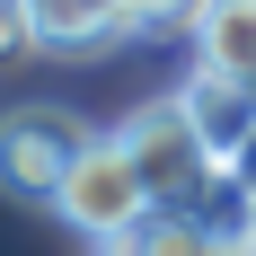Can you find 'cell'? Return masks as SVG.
<instances>
[{"instance_id":"obj_5","label":"cell","mask_w":256,"mask_h":256,"mask_svg":"<svg viewBox=\"0 0 256 256\" xmlns=\"http://www.w3.org/2000/svg\"><path fill=\"white\" fill-rule=\"evenodd\" d=\"M177 98H186V115H194V132L212 142V159L230 168V159H238V142L256 132V80H238V71H212V62H194V71L177 80Z\"/></svg>"},{"instance_id":"obj_7","label":"cell","mask_w":256,"mask_h":256,"mask_svg":"<svg viewBox=\"0 0 256 256\" xmlns=\"http://www.w3.org/2000/svg\"><path fill=\"white\" fill-rule=\"evenodd\" d=\"M186 44H194V62H212V71L256 80V0H204V9L186 18Z\"/></svg>"},{"instance_id":"obj_3","label":"cell","mask_w":256,"mask_h":256,"mask_svg":"<svg viewBox=\"0 0 256 256\" xmlns=\"http://www.w3.org/2000/svg\"><path fill=\"white\" fill-rule=\"evenodd\" d=\"M53 212H62V221L88 238V248H106V238H124L132 221L150 212V186H142V168H132L124 142H115V132H98V142L71 159V177H62Z\"/></svg>"},{"instance_id":"obj_1","label":"cell","mask_w":256,"mask_h":256,"mask_svg":"<svg viewBox=\"0 0 256 256\" xmlns=\"http://www.w3.org/2000/svg\"><path fill=\"white\" fill-rule=\"evenodd\" d=\"M115 142L132 150V168H142V186H150V204L204 212L212 194H230V168L212 159V142L194 132V115H186L177 88H168V98H142L124 124H115Z\"/></svg>"},{"instance_id":"obj_2","label":"cell","mask_w":256,"mask_h":256,"mask_svg":"<svg viewBox=\"0 0 256 256\" xmlns=\"http://www.w3.org/2000/svg\"><path fill=\"white\" fill-rule=\"evenodd\" d=\"M98 132L80 124L71 106H9L0 115V194H18V204H44L62 194V177H71V159L88 150Z\"/></svg>"},{"instance_id":"obj_10","label":"cell","mask_w":256,"mask_h":256,"mask_svg":"<svg viewBox=\"0 0 256 256\" xmlns=\"http://www.w3.org/2000/svg\"><path fill=\"white\" fill-rule=\"evenodd\" d=\"M230 194H238V204H256V132L238 142V159H230Z\"/></svg>"},{"instance_id":"obj_9","label":"cell","mask_w":256,"mask_h":256,"mask_svg":"<svg viewBox=\"0 0 256 256\" xmlns=\"http://www.w3.org/2000/svg\"><path fill=\"white\" fill-rule=\"evenodd\" d=\"M194 9H204V0H132V26H142V36H186Z\"/></svg>"},{"instance_id":"obj_8","label":"cell","mask_w":256,"mask_h":256,"mask_svg":"<svg viewBox=\"0 0 256 256\" xmlns=\"http://www.w3.org/2000/svg\"><path fill=\"white\" fill-rule=\"evenodd\" d=\"M36 53V0H0V62Z\"/></svg>"},{"instance_id":"obj_6","label":"cell","mask_w":256,"mask_h":256,"mask_svg":"<svg viewBox=\"0 0 256 256\" xmlns=\"http://www.w3.org/2000/svg\"><path fill=\"white\" fill-rule=\"evenodd\" d=\"M132 26V0H36V53H98Z\"/></svg>"},{"instance_id":"obj_4","label":"cell","mask_w":256,"mask_h":256,"mask_svg":"<svg viewBox=\"0 0 256 256\" xmlns=\"http://www.w3.org/2000/svg\"><path fill=\"white\" fill-rule=\"evenodd\" d=\"M98 256H248V248H238V221H212V212H186V204H150Z\"/></svg>"}]
</instances>
